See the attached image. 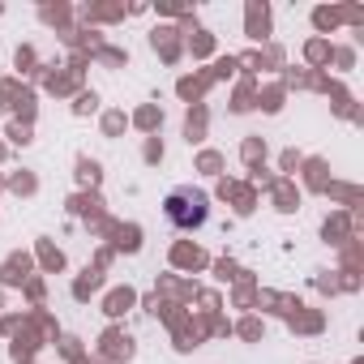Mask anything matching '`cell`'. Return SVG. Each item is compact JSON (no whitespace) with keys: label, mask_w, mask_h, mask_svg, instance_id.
Wrapping results in <instances>:
<instances>
[{"label":"cell","mask_w":364,"mask_h":364,"mask_svg":"<svg viewBox=\"0 0 364 364\" xmlns=\"http://www.w3.org/2000/svg\"><path fill=\"white\" fill-rule=\"evenodd\" d=\"M163 219L176 232H202L210 223V193L193 189V185H180L163 198Z\"/></svg>","instance_id":"obj_1"}]
</instances>
